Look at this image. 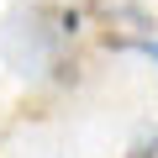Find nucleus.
Returning <instances> with one entry per match:
<instances>
[{
    "mask_svg": "<svg viewBox=\"0 0 158 158\" xmlns=\"http://www.w3.org/2000/svg\"><path fill=\"white\" fill-rule=\"evenodd\" d=\"M127 158H158V132H148V137H137Z\"/></svg>",
    "mask_w": 158,
    "mask_h": 158,
    "instance_id": "obj_1",
    "label": "nucleus"
}]
</instances>
